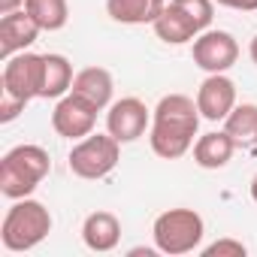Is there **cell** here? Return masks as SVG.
Here are the masks:
<instances>
[{"instance_id":"obj_1","label":"cell","mask_w":257,"mask_h":257,"mask_svg":"<svg viewBox=\"0 0 257 257\" xmlns=\"http://www.w3.org/2000/svg\"><path fill=\"white\" fill-rule=\"evenodd\" d=\"M200 106L185 97V94H167L161 97V103L152 112V152L164 161H176L182 155H188V149L194 146L197 127H200Z\"/></svg>"},{"instance_id":"obj_2","label":"cell","mask_w":257,"mask_h":257,"mask_svg":"<svg viewBox=\"0 0 257 257\" xmlns=\"http://www.w3.org/2000/svg\"><path fill=\"white\" fill-rule=\"evenodd\" d=\"M52 158L43 146H16L0 161V194L10 200L31 197L49 176Z\"/></svg>"},{"instance_id":"obj_3","label":"cell","mask_w":257,"mask_h":257,"mask_svg":"<svg viewBox=\"0 0 257 257\" xmlns=\"http://www.w3.org/2000/svg\"><path fill=\"white\" fill-rule=\"evenodd\" d=\"M52 233V215L40 200H16L0 224V242L7 251H31Z\"/></svg>"},{"instance_id":"obj_4","label":"cell","mask_w":257,"mask_h":257,"mask_svg":"<svg viewBox=\"0 0 257 257\" xmlns=\"http://www.w3.org/2000/svg\"><path fill=\"white\" fill-rule=\"evenodd\" d=\"M203 233H206V224L194 209H170V212L158 215L155 227H152L155 248L164 254H173V257L200 248Z\"/></svg>"},{"instance_id":"obj_5","label":"cell","mask_w":257,"mask_h":257,"mask_svg":"<svg viewBox=\"0 0 257 257\" xmlns=\"http://www.w3.org/2000/svg\"><path fill=\"white\" fill-rule=\"evenodd\" d=\"M121 158V143L106 131V134H88L85 140H79L70 152V170L79 179L97 182L103 176H109L118 167Z\"/></svg>"},{"instance_id":"obj_6","label":"cell","mask_w":257,"mask_h":257,"mask_svg":"<svg viewBox=\"0 0 257 257\" xmlns=\"http://www.w3.org/2000/svg\"><path fill=\"white\" fill-rule=\"evenodd\" d=\"M4 91L31 103L43 91V55L34 52H19L4 64Z\"/></svg>"},{"instance_id":"obj_7","label":"cell","mask_w":257,"mask_h":257,"mask_svg":"<svg viewBox=\"0 0 257 257\" xmlns=\"http://www.w3.org/2000/svg\"><path fill=\"white\" fill-rule=\"evenodd\" d=\"M97 106H91L88 100H82L79 94H64L52 112V127H55V134L64 137V140H85L91 131H94V124H97Z\"/></svg>"},{"instance_id":"obj_8","label":"cell","mask_w":257,"mask_h":257,"mask_svg":"<svg viewBox=\"0 0 257 257\" xmlns=\"http://www.w3.org/2000/svg\"><path fill=\"white\" fill-rule=\"evenodd\" d=\"M194 64L206 73H227L239 58V43L227 31H203L194 40Z\"/></svg>"},{"instance_id":"obj_9","label":"cell","mask_w":257,"mask_h":257,"mask_svg":"<svg viewBox=\"0 0 257 257\" xmlns=\"http://www.w3.org/2000/svg\"><path fill=\"white\" fill-rule=\"evenodd\" d=\"M149 121H152V115H149V109L140 97H121L106 112V131L118 143H134L146 134Z\"/></svg>"},{"instance_id":"obj_10","label":"cell","mask_w":257,"mask_h":257,"mask_svg":"<svg viewBox=\"0 0 257 257\" xmlns=\"http://www.w3.org/2000/svg\"><path fill=\"white\" fill-rule=\"evenodd\" d=\"M197 106L206 121H224L236 106V85L224 73H209L197 91Z\"/></svg>"},{"instance_id":"obj_11","label":"cell","mask_w":257,"mask_h":257,"mask_svg":"<svg viewBox=\"0 0 257 257\" xmlns=\"http://www.w3.org/2000/svg\"><path fill=\"white\" fill-rule=\"evenodd\" d=\"M40 31L43 28L31 19L28 10H16V13L4 16L0 19V55H4V61H10L13 55H19L28 46H34Z\"/></svg>"},{"instance_id":"obj_12","label":"cell","mask_w":257,"mask_h":257,"mask_svg":"<svg viewBox=\"0 0 257 257\" xmlns=\"http://www.w3.org/2000/svg\"><path fill=\"white\" fill-rule=\"evenodd\" d=\"M155 28V34H158V40H164L167 46H182V43H191V40H197L203 31H200V25L182 10V7H176L173 0L164 7V13L158 16V22L152 25Z\"/></svg>"},{"instance_id":"obj_13","label":"cell","mask_w":257,"mask_h":257,"mask_svg":"<svg viewBox=\"0 0 257 257\" xmlns=\"http://www.w3.org/2000/svg\"><path fill=\"white\" fill-rule=\"evenodd\" d=\"M70 91L79 94L82 100H88V103L97 106V109H109V106H112L115 82H112V73H109V70H103V67H85V70L76 73Z\"/></svg>"},{"instance_id":"obj_14","label":"cell","mask_w":257,"mask_h":257,"mask_svg":"<svg viewBox=\"0 0 257 257\" xmlns=\"http://www.w3.org/2000/svg\"><path fill=\"white\" fill-rule=\"evenodd\" d=\"M118 239H121V221L112 212L97 209V212H91L85 218V224H82V242L91 251L106 254V251H112L118 245Z\"/></svg>"},{"instance_id":"obj_15","label":"cell","mask_w":257,"mask_h":257,"mask_svg":"<svg viewBox=\"0 0 257 257\" xmlns=\"http://www.w3.org/2000/svg\"><path fill=\"white\" fill-rule=\"evenodd\" d=\"M236 152V140L227 134V131H212V134H203L197 143H194V161L197 167L203 170H221L230 164Z\"/></svg>"},{"instance_id":"obj_16","label":"cell","mask_w":257,"mask_h":257,"mask_svg":"<svg viewBox=\"0 0 257 257\" xmlns=\"http://www.w3.org/2000/svg\"><path fill=\"white\" fill-rule=\"evenodd\" d=\"M164 7V0H106V13L118 25H155Z\"/></svg>"},{"instance_id":"obj_17","label":"cell","mask_w":257,"mask_h":257,"mask_svg":"<svg viewBox=\"0 0 257 257\" xmlns=\"http://www.w3.org/2000/svg\"><path fill=\"white\" fill-rule=\"evenodd\" d=\"M73 64L64 58V55H43V91L40 97L43 100H61L64 94H70L73 88Z\"/></svg>"},{"instance_id":"obj_18","label":"cell","mask_w":257,"mask_h":257,"mask_svg":"<svg viewBox=\"0 0 257 257\" xmlns=\"http://www.w3.org/2000/svg\"><path fill=\"white\" fill-rule=\"evenodd\" d=\"M224 131L236 140V146H254L257 143V106L239 103L224 118Z\"/></svg>"},{"instance_id":"obj_19","label":"cell","mask_w":257,"mask_h":257,"mask_svg":"<svg viewBox=\"0 0 257 257\" xmlns=\"http://www.w3.org/2000/svg\"><path fill=\"white\" fill-rule=\"evenodd\" d=\"M25 10L43 31H61L70 19L67 0H25Z\"/></svg>"},{"instance_id":"obj_20","label":"cell","mask_w":257,"mask_h":257,"mask_svg":"<svg viewBox=\"0 0 257 257\" xmlns=\"http://www.w3.org/2000/svg\"><path fill=\"white\" fill-rule=\"evenodd\" d=\"M176 7H182L197 25H200V31H209V25H212V19H215V10H212V0H173Z\"/></svg>"},{"instance_id":"obj_21","label":"cell","mask_w":257,"mask_h":257,"mask_svg":"<svg viewBox=\"0 0 257 257\" xmlns=\"http://www.w3.org/2000/svg\"><path fill=\"white\" fill-rule=\"evenodd\" d=\"M203 254L206 257H245V245L236 239H218V242L206 245Z\"/></svg>"},{"instance_id":"obj_22","label":"cell","mask_w":257,"mask_h":257,"mask_svg":"<svg viewBox=\"0 0 257 257\" xmlns=\"http://www.w3.org/2000/svg\"><path fill=\"white\" fill-rule=\"evenodd\" d=\"M25 100H19V97H13V94H7L4 91V97H0V121L4 124H10V121H16L22 112H25Z\"/></svg>"},{"instance_id":"obj_23","label":"cell","mask_w":257,"mask_h":257,"mask_svg":"<svg viewBox=\"0 0 257 257\" xmlns=\"http://www.w3.org/2000/svg\"><path fill=\"white\" fill-rule=\"evenodd\" d=\"M218 7H227V10H239V13H254L257 10V0H215Z\"/></svg>"},{"instance_id":"obj_24","label":"cell","mask_w":257,"mask_h":257,"mask_svg":"<svg viewBox=\"0 0 257 257\" xmlns=\"http://www.w3.org/2000/svg\"><path fill=\"white\" fill-rule=\"evenodd\" d=\"M22 7H25V0H0V16H10Z\"/></svg>"},{"instance_id":"obj_25","label":"cell","mask_w":257,"mask_h":257,"mask_svg":"<svg viewBox=\"0 0 257 257\" xmlns=\"http://www.w3.org/2000/svg\"><path fill=\"white\" fill-rule=\"evenodd\" d=\"M248 55H251V61H254V64H257V37H254V40H251V46H248Z\"/></svg>"},{"instance_id":"obj_26","label":"cell","mask_w":257,"mask_h":257,"mask_svg":"<svg viewBox=\"0 0 257 257\" xmlns=\"http://www.w3.org/2000/svg\"><path fill=\"white\" fill-rule=\"evenodd\" d=\"M251 200H254V203H257V176H254V179H251Z\"/></svg>"}]
</instances>
